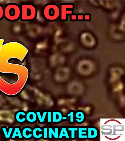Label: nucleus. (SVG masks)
I'll return each instance as SVG.
<instances>
[{
  "instance_id": "1",
  "label": "nucleus",
  "mask_w": 125,
  "mask_h": 141,
  "mask_svg": "<svg viewBox=\"0 0 125 141\" xmlns=\"http://www.w3.org/2000/svg\"><path fill=\"white\" fill-rule=\"evenodd\" d=\"M42 12L43 17L47 21L54 22L59 19L60 7L56 3H49L46 4L43 7Z\"/></svg>"
},
{
  "instance_id": "2",
  "label": "nucleus",
  "mask_w": 125,
  "mask_h": 141,
  "mask_svg": "<svg viewBox=\"0 0 125 141\" xmlns=\"http://www.w3.org/2000/svg\"><path fill=\"white\" fill-rule=\"evenodd\" d=\"M21 15L20 20L22 22H30L34 20L37 14L36 7L31 3H23L20 6Z\"/></svg>"
},
{
  "instance_id": "3",
  "label": "nucleus",
  "mask_w": 125,
  "mask_h": 141,
  "mask_svg": "<svg viewBox=\"0 0 125 141\" xmlns=\"http://www.w3.org/2000/svg\"><path fill=\"white\" fill-rule=\"evenodd\" d=\"M21 15L20 6L17 3H9L4 7V18L8 21H17L20 19Z\"/></svg>"
},
{
  "instance_id": "4",
  "label": "nucleus",
  "mask_w": 125,
  "mask_h": 141,
  "mask_svg": "<svg viewBox=\"0 0 125 141\" xmlns=\"http://www.w3.org/2000/svg\"><path fill=\"white\" fill-rule=\"evenodd\" d=\"M60 10V20L66 22L68 20V16L70 13V5L69 3H62L59 5Z\"/></svg>"
},
{
  "instance_id": "5",
  "label": "nucleus",
  "mask_w": 125,
  "mask_h": 141,
  "mask_svg": "<svg viewBox=\"0 0 125 141\" xmlns=\"http://www.w3.org/2000/svg\"><path fill=\"white\" fill-rule=\"evenodd\" d=\"M60 129L58 126H48V140H58Z\"/></svg>"
},
{
  "instance_id": "6",
  "label": "nucleus",
  "mask_w": 125,
  "mask_h": 141,
  "mask_svg": "<svg viewBox=\"0 0 125 141\" xmlns=\"http://www.w3.org/2000/svg\"><path fill=\"white\" fill-rule=\"evenodd\" d=\"M88 140H94L98 137L99 132L98 128L94 126H87Z\"/></svg>"
},
{
  "instance_id": "7",
  "label": "nucleus",
  "mask_w": 125,
  "mask_h": 141,
  "mask_svg": "<svg viewBox=\"0 0 125 141\" xmlns=\"http://www.w3.org/2000/svg\"><path fill=\"white\" fill-rule=\"evenodd\" d=\"M76 138L78 140H88L87 126H78Z\"/></svg>"
},
{
  "instance_id": "8",
  "label": "nucleus",
  "mask_w": 125,
  "mask_h": 141,
  "mask_svg": "<svg viewBox=\"0 0 125 141\" xmlns=\"http://www.w3.org/2000/svg\"><path fill=\"white\" fill-rule=\"evenodd\" d=\"M26 112L23 110H20L15 113L14 118L15 121L17 123L22 124L26 122Z\"/></svg>"
},
{
  "instance_id": "9",
  "label": "nucleus",
  "mask_w": 125,
  "mask_h": 141,
  "mask_svg": "<svg viewBox=\"0 0 125 141\" xmlns=\"http://www.w3.org/2000/svg\"><path fill=\"white\" fill-rule=\"evenodd\" d=\"M52 123L59 124L62 122L63 115L62 112L59 110H52Z\"/></svg>"
},
{
  "instance_id": "10",
  "label": "nucleus",
  "mask_w": 125,
  "mask_h": 141,
  "mask_svg": "<svg viewBox=\"0 0 125 141\" xmlns=\"http://www.w3.org/2000/svg\"><path fill=\"white\" fill-rule=\"evenodd\" d=\"M26 122L28 123L32 124L37 121V117L35 111L30 110L26 112Z\"/></svg>"
},
{
  "instance_id": "11",
  "label": "nucleus",
  "mask_w": 125,
  "mask_h": 141,
  "mask_svg": "<svg viewBox=\"0 0 125 141\" xmlns=\"http://www.w3.org/2000/svg\"><path fill=\"white\" fill-rule=\"evenodd\" d=\"M75 122L78 124H81L83 123L86 118V115L83 111L79 110L75 111Z\"/></svg>"
},
{
  "instance_id": "12",
  "label": "nucleus",
  "mask_w": 125,
  "mask_h": 141,
  "mask_svg": "<svg viewBox=\"0 0 125 141\" xmlns=\"http://www.w3.org/2000/svg\"><path fill=\"white\" fill-rule=\"evenodd\" d=\"M13 126H2L0 129L4 138L5 140L10 139L13 130Z\"/></svg>"
},
{
  "instance_id": "13",
  "label": "nucleus",
  "mask_w": 125,
  "mask_h": 141,
  "mask_svg": "<svg viewBox=\"0 0 125 141\" xmlns=\"http://www.w3.org/2000/svg\"><path fill=\"white\" fill-rule=\"evenodd\" d=\"M32 128L29 126H25L21 129L22 135L23 139L29 140L32 138Z\"/></svg>"
},
{
  "instance_id": "14",
  "label": "nucleus",
  "mask_w": 125,
  "mask_h": 141,
  "mask_svg": "<svg viewBox=\"0 0 125 141\" xmlns=\"http://www.w3.org/2000/svg\"><path fill=\"white\" fill-rule=\"evenodd\" d=\"M32 138L36 140L42 139L43 136V130L42 127L36 126L32 128Z\"/></svg>"
},
{
  "instance_id": "15",
  "label": "nucleus",
  "mask_w": 125,
  "mask_h": 141,
  "mask_svg": "<svg viewBox=\"0 0 125 141\" xmlns=\"http://www.w3.org/2000/svg\"><path fill=\"white\" fill-rule=\"evenodd\" d=\"M63 139L66 140L70 139L67 127L65 126H62L60 128L58 140H62Z\"/></svg>"
},
{
  "instance_id": "16",
  "label": "nucleus",
  "mask_w": 125,
  "mask_h": 141,
  "mask_svg": "<svg viewBox=\"0 0 125 141\" xmlns=\"http://www.w3.org/2000/svg\"><path fill=\"white\" fill-rule=\"evenodd\" d=\"M17 139L19 140L23 139L21 133V129L19 126L14 127L10 139L15 140Z\"/></svg>"
},
{
  "instance_id": "17",
  "label": "nucleus",
  "mask_w": 125,
  "mask_h": 141,
  "mask_svg": "<svg viewBox=\"0 0 125 141\" xmlns=\"http://www.w3.org/2000/svg\"><path fill=\"white\" fill-rule=\"evenodd\" d=\"M37 117V121L39 124H44L46 122L47 110H35Z\"/></svg>"
},
{
  "instance_id": "18",
  "label": "nucleus",
  "mask_w": 125,
  "mask_h": 141,
  "mask_svg": "<svg viewBox=\"0 0 125 141\" xmlns=\"http://www.w3.org/2000/svg\"><path fill=\"white\" fill-rule=\"evenodd\" d=\"M67 127L70 135V139L74 140L76 139L78 126H68Z\"/></svg>"
},
{
  "instance_id": "19",
  "label": "nucleus",
  "mask_w": 125,
  "mask_h": 141,
  "mask_svg": "<svg viewBox=\"0 0 125 141\" xmlns=\"http://www.w3.org/2000/svg\"><path fill=\"white\" fill-rule=\"evenodd\" d=\"M74 110H70L66 113V115L68 118V122L69 123L73 124L75 123V113Z\"/></svg>"
},
{
  "instance_id": "20",
  "label": "nucleus",
  "mask_w": 125,
  "mask_h": 141,
  "mask_svg": "<svg viewBox=\"0 0 125 141\" xmlns=\"http://www.w3.org/2000/svg\"><path fill=\"white\" fill-rule=\"evenodd\" d=\"M43 136L42 139L44 140L48 139V127L44 126L42 127Z\"/></svg>"
},
{
  "instance_id": "21",
  "label": "nucleus",
  "mask_w": 125,
  "mask_h": 141,
  "mask_svg": "<svg viewBox=\"0 0 125 141\" xmlns=\"http://www.w3.org/2000/svg\"><path fill=\"white\" fill-rule=\"evenodd\" d=\"M52 110H47L46 122L47 124L52 123Z\"/></svg>"
},
{
  "instance_id": "22",
  "label": "nucleus",
  "mask_w": 125,
  "mask_h": 141,
  "mask_svg": "<svg viewBox=\"0 0 125 141\" xmlns=\"http://www.w3.org/2000/svg\"><path fill=\"white\" fill-rule=\"evenodd\" d=\"M4 7L0 4V21L4 18Z\"/></svg>"
},
{
  "instance_id": "23",
  "label": "nucleus",
  "mask_w": 125,
  "mask_h": 141,
  "mask_svg": "<svg viewBox=\"0 0 125 141\" xmlns=\"http://www.w3.org/2000/svg\"><path fill=\"white\" fill-rule=\"evenodd\" d=\"M62 121H66L68 120V118L66 115H63L62 117Z\"/></svg>"
},
{
  "instance_id": "24",
  "label": "nucleus",
  "mask_w": 125,
  "mask_h": 141,
  "mask_svg": "<svg viewBox=\"0 0 125 141\" xmlns=\"http://www.w3.org/2000/svg\"><path fill=\"white\" fill-rule=\"evenodd\" d=\"M1 47H2V45H1L0 44V50H1Z\"/></svg>"
}]
</instances>
